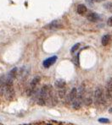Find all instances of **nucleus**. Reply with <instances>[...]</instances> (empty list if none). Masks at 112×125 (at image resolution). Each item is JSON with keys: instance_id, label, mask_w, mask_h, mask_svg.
<instances>
[{"instance_id": "nucleus-1", "label": "nucleus", "mask_w": 112, "mask_h": 125, "mask_svg": "<svg viewBox=\"0 0 112 125\" xmlns=\"http://www.w3.org/2000/svg\"><path fill=\"white\" fill-rule=\"evenodd\" d=\"M93 100L96 105H101L104 102V90L101 86H98L94 91Z\"/></svg>"}, {"instance_id": "nucleus-2", "label": "nucleus", "mask_w": 112, "mask_h": 125, "mask_svg": "<svg viewBox=\"0 0 112 125\" xmlns=\"http://www.w3.org/2000/svg\"><path fill=\"white\" fill-rule=\"evenodd\" d=\"M40 80H41V78H40L39 76H36V77H34L33 80L31 81L30 86H29V90H28V91H27V93H28V95H31L32 93L34 92L35 89H36L37 85L39 84Z\"/></svg>"}, {"instance_id": "nucleus-3", "label": "nucleus", "mask_w": 112, "mask_h": 125, "mask_svg": "<svg viewBox=\"0 0 112 125\" xmlns=\"http://www.w3.org/2000/svg\"><path fill=\"white\" fill-rule=\"evenodd\" d=\"M104 95H105L106 99H108V100H111L112 99V78H110L107 80Z\"/></svg>"}, {"instance_id": "nucleus-4", "label": "nucleus", "mask_w": 112, "mask_h": 125, "mask_svg": "<svg viewBox=\"0 0 112 125\" xmlns=\"http://www.w3.org/2000/svg\"><path fill=\"white\" fill-rule=\"evenodd\" d=\"M4 95L7 100L11 101L14 97V90L13 88V85H5Z\"/></svg>"}, {"instance_id": "nucleus-5", "label": "nucleus", "mask_w": 112, "mask_h": 125, "mask_svg": "<svg viewBox=\"0 0 112 125\" xmlns=\"http://www.w3.org/2000/svg\"><path fill=\"white\" fill-rule=\"evenodd\" d=\"M57 58H58L57 56H52V57H50V58H48L47 59H45L43 62V67L46 68V69L51 67L53 64L55 63V62L57 61Z\"/></svg>"}, {"instance_id": "nucleus-6", "label": "nucleus", "mask_w": 112, "mask_h": 125, "mask_svg": "<svg viewBox=\"0 0 112 125\" xmlns=\"http://www.w3.org/2000/svg\"><path fill=\"white\" fill-rule=\"evenodd\" d=\"M48 27L50 30H59V29H61L63 27V25H61V23L59 21H54L48 25Z\"/></svg>"}, {"instance_id": "nucleus-7", "label": "nucleus", "mask_w": 112, "mask_h": 125, "mask_svg": "<svg viewBox=\"0 0 112 125\" xmlns=\"http://www.w3.org/2000/svg\"><path fill=\"white\" fill-rule=\"evenodd\" d=\"M87 20L91 22H97V21H100V16L94 12L89 13V14L87 15Z\"/></svg>"}, {"instance_id": "nucleus-8", "label": "nucleus", "mask_w": 112, "mask_h": 125, "mask_svg": "<svg viewBox=\"0 0 112 125\" xmlns=\"http://www.w3.org/2000/svg\"><path fill=\"white\" fill-rule=\"evenodd\" d=\"M77 97V89L76 88H73L71 91V92L69 94V102H73Z\"/></svg>"}, {"instance_id": "nucleus-9", "label": "nucleus", "mask_w": 112, "mask_h": 125, "mask_svg": "<svg viewBox=\"0 0 112 125\" xmlns=\"http://www.w3.org/2000/svg\"><path fill=\"white\" fill-rule=\"evenodd\" d=\"M87 9L84 4H79L77 5V7H76V12H77V14H79L80 15H84V14L87 13Z\"/></svg>"}, {"instance_id": "nucleus-10", "label": "nucleus", "mask_w": 112, "mask_h": 125, "mask_svg": "<svg viewBox=\"0 0 112 125\" xmlns=\"http://www.w3.org/2000/svg\"><path fill=\"white\" fill-rule=\"evenodd\" d=\"M83 102L86 106H89V105L92 104L93 102V98H92V95L90 93H87V95H84L83 97Z\"/></svg>"}, {"instance_id": "nucleus-11", "label": "nucleus", "mask_w": 112, "mask_h": 125, "mask_svg": "<svg viewBox=\"0 0 112 125\" xmlns=\"http://www.w3.org/2000/svg\"><path fill=\"white\" fill-rule=\"evenodd\" d=\"M111 41V37L110 35H104L102 37V40H101V43H102L103 46H107L110 44V42Z\"/></svg>"}, {"instance_id": "nucleus-12", "label": "nucleus", "mask_w": 112, "mask_h": 125, "mask_svg": "<svg viewBox=\"0 0 112 125\" xmlns=\"http://www.w3.org/2000/svg\"><path fill=\"white\" fill-rule=\"evenodd\" d=\"M65 81L64 80H57L55 82H54V85H55L56 88L58 89H62V88H65Z\"/></svg>"}, {"instance_id": "nucleus-13", "label": "nucleus", "mask_w": 112, "mask_h": 125, "mask_svg": "<svg viewBox=\"0 0 112 125\" xmlns=\"http://www.w3.org/2000/svg\"><path fill=\"white\" fill-rule=\"evenodd\" d=\"M82 102L79 101L78 99H76V100H75L74 102H72V106H73V108H74V109H76V110L79 109V108L81 107V105H82Z\"/></svg>"}, {"instance_id": "nucleus-14", "label": "nucleus", "mask_w": 112, "mask_h": 125, "mask_svg": "<svg viewBox=\"0 0 112 125\" xmlns=\"http://www.w3.org/2000/svg\"><path fill=\"white\" fill-rule=\"evenodd\" d=\"M17 70H18L17 68H14V69H12L11 70H10V73H9V77L14 80V79L16 77V74H17Z\"/></svg>"}, {"instance_id": "nucleus-15", "label": "nucleus", "mask_w": 112, "mask_h": 125, "mask_svg": "<svg viewBox=\"0 0 112 125\" xmlns=\"http://www.w3.org/2000/svg\"><path fill=\"white\" fill-rule=\"evenodd\" d=\"M104 8L108 12H112V2H107L104 4Z\"/></svg>"}, {"instance_id": "nucleus-16", "label": "nucleus", "mask_w": 112, "mask_h": 125, "mask_svg": "<svg viewBox=\"0 0 112 125\" xmlns=\"http://www.w3.org/2000/svg\"><path fill=\"white\" fill-rule=\"evenodd\" d=\"M58 94H59V96H60V98H64V96H65V88L59 89Z\"/></svg>"}, {"instance_id": "nucleus-17", "label": "nucleus", "mask_w": 112, "mask_h": 125, "mask_svg": "<svg viewBox=\"0 0 112 125\" xmlns=\"http://www.w3.org/2000/svg\"><path fill=\"white\" fill-rule=\"evenodd\" d=\"M98 121L100 123H101V124H110V123H111L110 119L105 118V117H100V118L98 119Z\"/></svg>"}, {"instance_id": "nucleus-18", "label": "nucleus", "mask_w": 112, "mask_h": 125, "mask_svg": "<svg viewBox=\"0 0 112 125\" xmlns=\"http://www.w3.org/2000/svg\"><path fill=\"white\" fill-rule=\"evenodd\" d=\"M79 47H80V43H76V44H75L74 46H73L72 47H71V53H74L75 52H76V50L79 48Z\"/></svg>"}, {"instance_id": "nucleus-19", "label": "nucleus", "mask_w": 112, "mask_h": 125, "mask_svg": "<svg viewBox=\"0 0 112 125\" xmlns=\"http://www.w3.org/2000/svg\"><path fill=\"white\" fill-rule=\"evenodd\" d=\"M107 25H109V26H112V16H111V17H110L109 19H108Z\"/></svg>"}, {"instance_id": "nucleus-20", "label": "nucleus", "mask_w": 112, "mask_h": 125, "mask_svg": "<svg viewBox=\"0 0 112 125\" xmlns=\"http://www.w3.org/2000/svg\"><path fill=\"white\" fill-rule=\"evenodd\" d=\"M86 2H87L88 3H94V0H86Z\"/></svg>"}, {"instance_id": "nucleus-21", "label": "nucleus", "mask_w": 112, "mask_h": 125, "mask_svg": "<svg viewBox=\"0 0 112 125\" xmlns=\"http://www.w3.org/2000/svg\"><path fill=\"white\" fill-rule=\"evenodd\" d=\"M104 0H94V2H97V3H100V2H103Z\"/></svg>"}, {"instance_id": "nucleus-22", "label": "nucleus", "mask_w": 112, "mask_h": 125, "mask_svg": "<svg viewBox=\"0 0 112 125\" xmlns=\"http://www.w3.org/2000/svg\"><path fill=\"white\" fill-rule=\"evenodd\" d=\"M109 113H112V107H111V108L109 109Z\"/></svg>"}]
</instances>
